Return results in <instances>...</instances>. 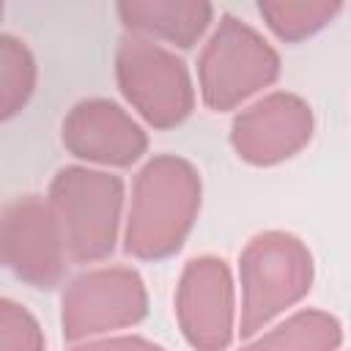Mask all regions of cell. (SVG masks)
Listing matches in <instances>:
<instances>
[{"instance_id":"1","label":"cell","mask_w":351,"mask_h":351,"mask_svg":"<svg viewBox=\"0 0 351 351\" xmlns=\"http://www.w3.org/2000/svg\"><path fill=\"white\" fill-rule=\"evenodd\" d=\"M200 208V176L181 156L151 159L137 181L126 222V252L156 261L173 255Z\"/></svg>"},{"instance_id":"2","label":"cell","mask_w":351,"mask_h":351,"mask_svg":"<svg viewBox=\"0 0 351 351\" xmlns=\"http://www.w3.org/2000/svg\"><path fill=\"white\" fill-rule=\"evenodd\" d=\"M49 206L60 225L66 252L74 261H99L112 252L123 206V184L118 176L63 167L52 178Z\"/></svg>"},{"instance_id":"3","label":"cell","mask_w":351,"mask_h":351,"mask_svg":"<svg viewBox=\"0 0 351 351\" xmlns=\"http://www.w3.org/2000/svg\"><path fill=\"white\" fill-rule=\"evenodd\" d=\"M313 282L307 247L282 230L255 236L241 252V335H255L263 324L296 304Z\"/></svg>"},{"instance_id":"4","label":"cell","mask_w":351,"mask_h":351,"mask_svg":"<svg viewBox=\"0 0 351 351\" xmlns=\"http://www.w3.org/2000/svg\"><path fill=\"white\" fill-rule=\"evenodd\" d=\"M197 74L203 101L211 110H230L277 80L280 58L261 33L228 14L208 38Z\"/></svg>"},{"instance_id":"5","label":"cell","mask_w":351,"mask_h":351,"mask_svg":"<svg viewBox=\"0 0 351 351\" xmlns=\"http://www.w3.org/2000/svg\"><path fill=\"white\" fill-rule=\"evenodd\" d=\"M115 77L121 93L156 129H170L192 112L195 90L186 66L143 36H123L118 41Z\"/></svg>"},{"instance_id":"6","label":"cell","mask_w":351,"mask_h":351,"mask_svg":"<svg viewBox=\"0 0 351 351\" xmlns=\"http://www.w3.org/2000/svg\"><path fill=\"white\" fill-rule=\"evenodd\" d=\"M3 263L33 288H55L66 274V241L49 200L22 195L3 208Z\"/></svg>"},{"instance_id":"7","label":"cell","mask_w":351,"mask_h":351,"mask_svg":"<svg viewBox=\"0 0 351 351\" xmlns=\"http://www.w3.org/2000/svg\"><path fill=\"white\" fill-rule=\"evenodd\" d=\"M148 293L137 271L112 266L77 277L63 293V337L80 340L143 321Z\"/></svg>"},{"instance_id":"8","label":"cell","mask_w":351,"mask_h":351,"mask_svg":"<svg viewBox=\"0 0 351 351\" xmlns=\"http://www.w3.org/2000/svg\"><path fill=\"white\" fill-rule=\"evenodd\" d=\"M176 315L192 348H228L233 337V282L225 261L206 255L186 263L176 293Z\"/></svg>"},{"instance_id":"9","label":"cell","mask_w":351,"mask_h":351,"mask_svg":"<svg viewBox=\"0 0 351 351\" xmlns=\"http://www.w3.org/2000/svg\"><path fill=\"white\" fill-rule=\"evenodd\" d=\"M313 112L293 93H271L233 121V148L250 165H277L307 145Z\"/></svg>"},{"instance_id":"10","label":"cell","mask_w":351,"mask_h":351,"mask_svg":"<svg viewBox=\"0 0 351 351\" xmlns=\"http://www.w3.org/2000/svg\"><path fill=\"white\" fill-rule=\"evenodd\" d=\"M63 145L80 159L126 167L145 154L148 137L118 104L85 99L63 121Z\"/></svg>"},{"instance_id":"11","label":"cell","mask_w":351,"mask_h":351,"mask_svg":"<svg viewBox=\"0 0 351 351\" xmlns=\"http://www.w3.org/2000/svg\"><path fill=\"white\" fill-rule=\"evenodd\" d=\"M211 3L203 0H126L118 3L121 22L143 36L192 47L211 22Z\"/></svg>"},{"instance_id":"12","label":"cell","mask_w":351,"mask_h":351,"mask_svg":"<svg viewBox=\"0 0 351 351\" xmlns=\"http://www.w3.org/2000/svg\"><path fill=\"white\" fill-rule=\"evenodd\" d=\"M340 340L343 329L335 315L321 310H302L241 351H335Z\"/></svg>"},{"instance_id":"13","label":"cell","mask_w":351,"mask_h":351,"mask_svg":"<svg viewBox=\"0 0 351 351\" xmlns=\"http://www.w3.org/2000/svg\"><path fill=\"white\" fill-rule=\"evenodd\" d=\"M269 27L285 41H302L321 30L337 11L340 3H313V0H266L258 5Z\"/></svg>"},{"instance_id":"14","label":"cell","mask_w":351,"mask_h":351,"mask_svg":"<svg viewBox=\"0 0 351 351\" xmlns=\"http://www.w3.org/2000/svg\"><path fill=\"white\" fill-rule=\"evenodd\" d=\"M36 85V63L30 49L11 38H0V115L11 118L25 107Z\"/></svg>"},{"instance_id":"15","label":"cell","mask_w":351,"mask_h":351,"mask_svg":"<svg viewBox=\"0 0 351 351\" xmlns=\"http://www.w3.org/2000/svg\"><path fill=\"white\" fill-rule=\"evenodd\" d=\"M0 351H44V335L36 318L11 299L0 304Z\"/></svg>"},{"instance_id":"16","label":"cell","mask_w":351,"mask_h":351,"mask_svg":"<svg viewBox=\"0 0 351 351\" xmlns=\"http://www.w3.org/2000/svg\"><path fill=\"white\" fill-rule=\"evenodd\" d=\"M71 351H165L143 337H112V340H96L88 346H77Z\"/></svg>"}]
</instances>
